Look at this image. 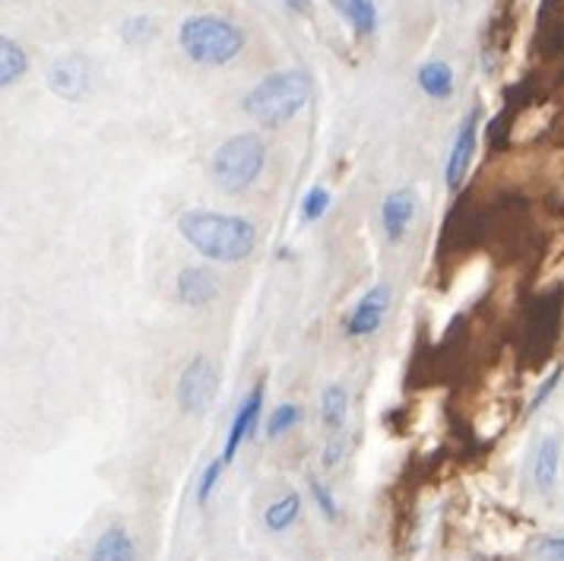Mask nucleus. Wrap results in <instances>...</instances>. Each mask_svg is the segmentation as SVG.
<instances>
[{
    "label": "nucleus",
    "mask_w": 564,
    "mask_h": 561,
    "mask_svg": "<svg viewBox=\"0 0 564 561\" xmlns=\"http://www.w3.org/2000/svg\"><path fill=\"white\" fill-rule=\"evenodd\" d=\"M181 238L200 251L209 260L219 263H238L245 257H251L257 248V229L241 219V216H229V213H209V209H191L178 216Z\"/></svg>",
    "instance_id": "1"
},
{
    "label": "nucleus",
    "mask_w": 564,
    "mask_h": 561,
    "mask_svg": "<svg viewBox=\"0 0 564 561\" xmlns=\"http://www.w3.org/2000/svg\"><path fill=\"white\" fill-rule=\"evenodd\" d=\"M311 99V77L305 71H280L260 79L245 96V111L263 128H282Z\"/></svg>",
    "instance_id": "2"
},
{
    "label": "nucleus",
    "mask_w": 564,
    "mask_h": 561,
    "mask_svg": "<svg viewBox=\"0 0 564 561\" xmlns=\"http://www.w3.org/2000/svg\"><path fill=\"white\" fill-rule=\"evenodd\" d=\"M181 52L194 64L223 67L245 48V32L223 17H191L178 29Z\"/></svg>",
    "instance_id": "3"
},
{
    "label": "nucleus",
    "mask_w": 564,
    "mask_h": 561,
    "mask_svg": "<svg viewBox=\"0 0 564 561\" xmlns=\"http://www.w3.org/2000/svg\"><path fill=\"white\" fill-rule=\"evenodd\" d=\"M267 162V147L257 133H235L213 155V179L226 194L248 191Z\"/></svg>",
    "instance_id": "4"
},
{
    "label": "nucleus",
    "mask_w": 564,
    "mask_h": 561,
    "mask_svg": "<svg viewBox=\"0 0 564 561\" xmlns=\"http://www.w3.org/2000/svg\"><path fill=\"white\" fill-rule=\"evenodd\" d=\"M216 397V368L206 356L187 362L178 381V407L184 412H204Z\"/></svg>",
    "instance_id": "5"
},
{
    "label": "nucleus",
    "mask_w": 564,
    "mask_h": 561,
    "mask_svg": "<svg viewBox=\"0 0 564 561\" xmlns=\"http://www.w3.org/2000/svg\"><path fill=\"white\" fill-rule=\"evenodd\" d=\"M476 125H479V108H473L463 121L460 133L454 140V150L447 155V169H444V179L451 184V191H457L469 172V162H473V153H476Z\"/></svg>",
    "instance_id": "6"
},
{
    "label": "nucleus",
    "mask_w": 564,
    "mask_h": 561,
    "mask_svg": "<svg viewBox=\"0 0 564 561\" xmlns=\"http://www.w3.org/2000/svg\"><path fill=\"white\" fill-rule=\"evenodd\" d=\"M48 86H52L61 99H70V103L83 99V93L89 89V71H86V61H83V57H64V61H54V67L48 71Z\"/></svg>",
    "instance_id": "7"
},
{
    "label": "nucleus",
    "mask_w": 564,
    "mask_h": 561,
    "mask_svg": "<svg viewBox=\"0 0 564 561\" xmlns=\"http://www.w3.org/2000/svg\"><path fill=\"white\" fill-rule=\"evenodd\" d=\"M260 409H263V387L257 384L254 390L248 393V400L241 403V409L235 412V419H231L229 438H226V451H223V460H226V463H229V460L238 454V447L251 438V432L257 429V419H260Z\"/></svg>",
    "instance_id": "8"
},
{
    "label": "nucleus",
    "mask_w": 564,
    "mask_h": 561,
    "mask_svg": "<svg viewBox=\"0 0 564 561\" xmlns=\"http://www.w3.org/2000/svg\"><path fill=\"white\" fill-rule=\"evenodd\" d=\"M387 305H390V289H387V285H375V289L361 299L359 308L352 311V317H349V324H346V333H349V336H368V333L378 331L381 321H384Z\"/></svg>",
    "instance_id": "9"
},
{
    "label": "nucleus",
    "mask_w": 564,
    "mask_h": 561,
    "mask_svg": "<svg viewBox=\"0 0 564 561\" xmlns=\"http://www.w3.org/2000/svg\"><path fill=\"white\" fill-rule=\"evenodd\" d=\"M216 277L206 267H184L178 273V299L184 305L204 308L216 299Z\"/></svg>",
    "instance_id": "10"
},
{
    "label": "nucleus",
    "mask_w": 564,
    "mask_h": 561,
    "mask_svg": "<svg viewBox=\"0 0 564 561\" xmlns=\"http://www.w3.org/2000/svg\"><path fill=\"white\" fill-rule=\"evenodd\" d=\"M415 216V194L410 187H400L393 194H387L384 209H381V219H384V231L390 241H400L406 235V226Z\"/></svg>",
    "instance_id": "11"
},
{
    "label": "nucleus",
    "mask_w": 564,
    "mask_h": 561,
    "mask_svg": "<svg viewBox=\"0 0 564 561\" xmlns=\"http://www.w3.org/2000/svg\"><path fill=\"white\" fill-rule=\"evenodd\" d=\"M558 463H562V434L552 432L542 438L533 463V479L542 492H552V485L558 479Z\"/></svg>",
    "instance_id": "12"
},
{
    "label": "nucleus",
    "mask_w": 564,
    "mask_h": 561,
    "mask_svg": "<svg viewBox=\"0 0 564 561\" xmlns=\"http://www.w3.org/2000/svg\"><path fill=\"white\" fill-rule=\"evenodd\" d=\"M89 561H137V549L130 542V536L124 527H108L96 546H93V555Z\"/></svg>",
    "instance_id": "13"
},
{
    "label": "nucleus",
    "mask_w": 564,
    "mask_h": 561,
    "mask_svg": "<svg viewBox=\"0 0 564 561\" xmlns=\"http://www.w3.org/2000/svg\"><path fill=\"white\" fill-rule=\"evenodd\" d=\"M334 10L356 29V35H371L378 29V7L375 0H330Z\"/></svg>",
    "instance_id": "14"
},
{
    "label": "nucleus",
    "mask_w": 564,
    "mask_h": 561,
    "mask_svg": "<svg viewBox=\"0 0 564 561\" xmlns=\"http://www.w3.org/2000/svg\"><path fill=\"white\" fill-rule=\"evenodd\" d=\"M419 86H422V93H429L432 99H451V93H454V71H451L444 61H429V64L419 71Z\"/></svg>",
    "instance_id": "15"
},
{
    "label": "nucleus",
    "mask_w": 564,
    "mask_h": 561,
    "mask_svg": "<svg viewBox=\"0 0 564 561\" xmlns=\"http://www.w3.org/2000/svg\"><path fill=\"white\" fill-rule=\"evenodd\" d=\"M26 71H29L26 52H23L17 42L0 39V86H3V89H7V86H13L17 79L26 74Z\"/></svg>",
    "instance_id": "16"
},
{
    "label": "nucleus",
    "mask_w": 564,
    "mask_h": 561,
    "mask_svg": "<svg viewBox=\"0 0 564 561\" xmlns=\"http://www.w3.org/2000/svg\"><path fill=\"white\" fill-rule=\"evenodd\" d=\"M299 510H302V495L292 492V495H282L276 505H270L267 514H263V520H267V527L273 533H282V530H289L299 520Z\"/></svg>",
    "instance_id": "17"
},
{
    "label": "nucleus",
    "mask_w": 564,
    "mask_h": 561,
    "mask_svg": "<svg viewBox=\"0 0 564 561\" xmlns=\"http://www.w3.org/2000/svg\"><path fill=\"white\" fill-rule=\"evenodd\" d=\"M321 409H324V425L330 432H339L343 422H346V409H349V393L339 387V384H330L321 397Z\"/></svg>",
    "instance_id": "18"
},
{
    "label": "nucleus",
    "mask_w": 564,
    "mask_h": 561,
    "mask_svg": "<svg viewBox=\"0 0 564 561\" xmlns=\"http://www.w3.org/2000/svg\"><path fill=\"white\" fill-rule=\"evenodd\" d=\"M299 419H302L299 407L282 403V407L273 409V416H270V422H267V434H270V438H280V434L289 432L292 425H299Z\"/></svg>",
    "instance_id": "19"
},
{
    "label": "nucleus",
    "mask_w": 564,
    "mask_h": 561,
    "mask_svg": "<svg viewBox=\"0 0 564 561\" xmlns=\"http://www.w3.org/2000/svg\"><path fill=\"white\" fill-rule=\"evenodd\" d=\"M305 219L314 223V219H321L324 213H327V206H330V194H327V187H311L308 194H305Z\"/></svg>",
    "instance_id": "20"
},
{
    "label": "nucleus",
    "mask_w": 564,
    "mask_h": 561,
    "mask_svg": "<svg viewBox=\"0 0 564 561\" xmlns=\"http://www.w3.org/2000/svg\"><path fill=\"white\" fill-rule=\"evenodd\" d=\"M223 466H226V460L219 457V460H213V463L204 470V479H200V488H197V498H200V501H206V498L213 495V488H216V483H219Z\"/></svg>",
    "instance_id": "21"
},
{
    "label": "nucleus",
    "mask_w": 564,
    "mask_h": 561,
    "mask_svg": "<svg viewBox=\"0 0 564 561\" xmlns=\"http://www.w3.org/2000/svg\"><path fill=\"white\" fill-rule=\"evenodd\" d=\"M311 495H314L317 508L324 510V514H327V517L334 520V517H336V501H334V495H330V488H327V485H324V483H317V479H314V483H311Z\"/></svg>",
    "instance_id": "22"
},
{
    "label": "nucleus",
    "mask_w": 564,
    "mask_h": 561,
    "mask_svg": "<svg viewBox=\"0 0 564 561\" xmlns=\"http://www.w3.org/2000/svg\"><path fill=\"white\" fill-rule=\"evenodd\" d=\"M539 555L545 561H564V536H552L539 546Z\"/></svg>",
    "instance_id": "23"
},
{
    "label": "nucleus",
    "mask_w": 564,
    "mask_h": 561,
    "mask_svg": "<svg viewBox=\"0 0 564 561\" xmlns=\"http://www.w3.org/2000/svg\"><path fill=\"white\" fill-rule=\"evenodd\" d=\"M558 378H562V368H555V371L549 375V381L539 387L536 397H533V403H530V412H536V409L542 407V403H545V397H549V393L555 390V384H558Z\"/></svg>",
    "instance_id": "24"
},
{
    "label": "nucleus",
    "mask_w": 564,
    "mask_h": 561,
    "mask_svg": "<svg viewBox=\"0 0 564 561\" xmlns=\"http://www.w3.org/2000/svg\"><path fill=\"white\" fill-rule=\"evenodd\" d=\"M285 3H289L292 10H299V13H308L311 10V0H285Z\"/></svg>",
    "instance_id": "25"
}]
</instances>
